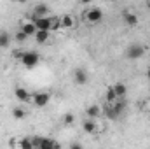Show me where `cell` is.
<instances>
[{
	"label": "cell",
	"instance_id": "obj_17",
	"mask_svg": "<svg viewBox=\"0 0 150 149\" xmlns=\"http://www.w3.org/2000/svg\"><path fill=\"white\" fill-rule=\"evenodd\" d=\"M112 107L115 109V112L120 116V114L124 112V109H126V100H124V98H117L115 102H112Z\"/></svg>",
	"mask_w": 150,
	"mask_h": 149
},
{
	"label": "cell",
	"instance_id": "obj_14",
	"mask_svg": "<svg viewBox=\"0 0 150 149\" xmlns=\"http://www.w3.org/2000/svg\"><path fill=\"white\" fill-rule=\"evenodd\" d=\"M33 37H35V40H37L38 44H45L49 40V37H51V32L49 30H37Z\"/></svg>",
	"mask_w": 150,
	"mask_h": 149
},
{
	"label": "cell",
	"instance_id": "obj_23",
	"mask_svg": "<svg viewBox=\"0 0 150 149\" xmlns=\"http://www.w3.org/2000/svg\"><path fill=\"white\" fill-rule=\"evenodd\" d=\"M14 39H16L18 42H25V40L28 39V35H26V34H25L23 30H18V32L14 34Z\"/></svg>",
	"mask_w": 150,
	"mask_h": 149
},
{
	"label": "cell",
	"instance_id": "obj_29",
	"mask_svg": "<svg viewBox=\"0 0 150 149\" xmlns=\"http://www.w3.org/2000/svg\"><path fill=\"white\" fill-rule=\"evenodd\" d=\"M149 112H150V111H149Z\"/></svg>",
	"mask_w": 150,
	"mask_h": 149
},
{
	"label": "cell",
	"instance_id": "obj_19",
	"mask_svg": "<svg viewBox=\"0 0 150 149\" xmlns=\"http://www.w3.org/2000/svg\"><path fill=\"white\" fill-rule=\"evenodd\" d=\"M12 117L14 119H25L26 117V111L23 107H14L12 109Z\"/></svg>",
	"mask_w": 150,
	"mask_h": 149
},
{
	"label": "cell",
	"instance_id": "obj_25",
	"mask_svg": "<svg viewBox=\"0 0 150 149\" xmlns=\"http://www.w3.org/2000/svg\"><path fill=\"white\" fill-rule=\"evenodd\" d=\"M91 2H93V0H80V4H84V5H89Z\"/></svg>",
	"mask_w": 150,
	"mask_h": 149
},
{
	"label": "cell",
	"instance_id": "obj_22",
	"mask_svg": "<svg viewBox=\"0 0 150 149\" xmlns=\"http://www.w3.org/2000/svg\"><path fill=\"white\" fill-rule=\"evenodd\" d=\"M63 123H65L67 126H72V125L75 123V116L72 114V112H67V114L63 116Z\"/></svg>",
	"mask_w": 150,
	"mask_h": 149
},
{
	"label": "cell",
	"instance_id": "obj_24",
	"mask_svg": "<svg viewBox=\"0 0 150 149\" xmlns=\"http://www.w3.org/2000/svg\"><path fill=\"white\" fill-rule=\"evenodd\" d=\"M23 53H25V51H21V49H16V51L12 53V56H14V58H18V60H21V56H23Z\"/></svg>",
	"mask_w": 150,
	"mask_h": 149
},
{
	"label": "cell",
	"instance_id": "obj_12",
	"mask_svg": "<svg viewBox=\"0 0 150 149\" xmlns=\"http://www.w3.org/2000/svg\"><path fill=\"white\" fill-rule=\"evenodd\" d=\"M122 19H124V23L127 25V27H136L138 25V16L136 14H133V12H124L122 14Z\"/></svg>",
	"mask_w": 150,
	"mask_h": 149
},
{
	"label": "cell",
	"instance_id": "obj_21",
	"mask_svg": "<svg viewBox=\"0 0 150 149\" xmlns=\"http://www.w3.org/2000/svg\"><path fill=\"white\" fill-rule=\"evenodd\" d=\"M105 98H107V102H108V104H112V102H115L119 97H117V93L113 91V88H108V90H107V95H105Z\"/></svg>",
	"mask_w": 150,
	"mask_h": 149
},
{
	"label": "cell",
	"instance_id": "obj_7",
	"mask_svg": "<svg viewBox=\"0 0 150 149\" xmlns=\"http://www.w3.org/2000/svg\"><path fill=\"white\" fill-rule=\"evenodd\" d=\"M14 95H16V98H18L19 102H32V93H30L26 88L18 86V88L14 90Z\"/></svg>",
	"mask_w": 150,
	"mask_h": 149
},
{
	"label": "cell",
	"instance_id": "obj_28",
	"mask_svg": "<svg viewBox=\"0 0 150 149\" xmlns=\"http://www.w3.org/2000/svg\"><path fill=\"white\" fill-rule=\"evenodd\" d=\"M147 5H149V9H150V0H149V4H147Z\"/></svg>",
	"mask_w": 150,
	"mask_h": 149
},
{
	"label": "cell",
	"instance_id": "obj_5",
	"mask_svg": "<svg viewBox=\"0 0 150 149\" xmlns=\"http://www.w3.org/2000/svg\"><path fill=\"white\" fill-rule=\"evenodd\" d=\"M82 130H84L86 133H89V135L98 133V132H100V128H98V121H96V119H93V117L84 119V121H82Z\"/></svg>",
	"mask_w": 150,
	"mask_h": 149
},
{
	"label": "cell",
	"instance_id": "obj_9",
	"mask_svg": "<svg viewBox=\"0 0 150 149\" xmlns=\"http://www.w3.org/2000/svg\"><path fill=\"white\" fill-rule=\"evenodd\" d=\"M86 114H87V117L98 119V117H101V116H103V109H101L98 104H93V105H89V107L86 109Z\"/></svg>",
	"mask_w": 150,
	"mask_h": 149
},
{
	"label": "cell",
	"instance_id": "obj_18",
	"mask_svg": "<svg viewBox=\"0 0 150 149\" xmlns=\"http://www.w3.org/2000/svg\"><path fill=\"white\" fill-rule=\"evenodd\" d=\"M9 44H11V35L7 32H0V49L9 47Z\"/></svg>",
	"mask_w": 150,
	"mask_h": 149
},
{
	"label": "cell",
	"instance_id": "obj_13",
	"mask_svg": "<svg viewBox=\"0 0 150 149\" xmlns=\"http://www.w3.org/2000/svg\"><path fill=\"white\" fill-rule=\"evenodd\" d=\"M21 30H23L28 37H33V35H35V32H37V27H35V23H33V21H25V23L21 25Z\"/></svg>",
	"mask_w": 150,
	"mask_h": 149
},
{
	"label": "cell",
	"instance_id": "obj_1",
	"mask_svg": "<svg viewBox=\"0 0 150 149\" xmlns=\"http://www.w3.org/2000/svg\"><path fill=\"white\" fill-rule=\"evenodd\" d=\"M19 62H21V65L26 67V69H35L38 65V62H40V54L35 53V51H25Z\"/></svg>",
	"mask_w": 150,
	"mask_h": 149
},
{
	"label": "cell",
	"instance_id": "obj_6",
	"mask_svg": "<svg viewBox=\"0 0 150 149\" xmlns=\"http://www.w3.org/2000/svg\"><path fill=\"white\" fill-rule=\"evenodd\" d=\"M32 21L35 23L37 30H49V32H51V23H52V16H42V18H32Z\"/></svg>",
	"mask_w": 150,
	"mask_h": 149
},
{
	"label": "cell",
	"instance_id": "obj_20",
	"mask_svg": "<svg viewBox=\"0 0 150 149\" xmlns=\"http://www.w3.org/2000/svg\"><path fill=\"white\" fill-rule=\"evenodd\" d=\"M14 146H18V148H25V149H32L33 148V142H32V139H21V140H18Z\"/></svg>",
	"mask_w": 150,
	"mask_h": 149
},
{
	"label": "cell",
	"instance_id": "obj_27",
	"mask_svg": "<svg viewBox=\"0 0 150 149\" xmlns=\"http://www.w3.org/2000/svg\"><path fill=\"white\" fill-rule=\"evenodd\" d=\"M147 79H150V69L147 70Z\"/></svg>",
	"mask_w": 150,
	"mask_h": 149
},
{
	"label": "cell",
	"instance_id": "obj_3",
	"mask_svg": "<svg viewBox=\"0 0 150 149\" xmlns=\"http://www.w3.org/2000/svg\"><path fill=\"white\" fill-rule=\"evenodd\" d=\"M84 18H86V21H87V23L96 25V23H100V21L103 19V11H101L100 7H91V9H87V11H86Z\"/></svg>",
	"mask_w": 150,
	"mask_h": 149
},
{
	"label": "cell",
	"instance_id": "obj_10",
	"mask_svg": "<svg viewBox=\"0 0 150 149\" xmlns=\"http://www.w3.org/2000/svg\"><path fill=\"white\" fill-rule=\"evenodd\" d=\"M59 25H61V28H74L75 27V18L72 14H63L61 18H59Z\"/></svg>",
	"mask_w": 150,
	"mask_h": 149
},
{
	"label": "cell",
	"instance_id": "obj_2",
	"mask_svg": "<svg viewBox=\"0 0 150 149\" xmlns=\"http://www.w3.org/2000/svg\"><path fill=\"white\" fill-rule=\"evenodd\" d=\"M49 102H51V93L49 91H37V93L32 95V104L35 107H38V109L45 107Z\"/></svg>",
	"mask_w": 150,
	"mask_h": 149
},
{
	"label": "cell",
	"instance_id": "obj_16",
	"mask_svg": "<svg viewBox=\"0 0 150 149\" xmlns=\"http://www.w3.org/2000/svg\"><path fill=\"white\" fill-rule=\"evenodd\" d=\"M112 88H113V91L117 93V97H119V98H124V97H126V93H127V86H126V84H122V82H115Z\"/></svg>",
	"mask_w": 150,
	"mask_h": 149
},
{
	"label": "cell",
	"instance_id": "obj_8",
	"mask_svg": "<svg viewBox=\"0 0 150 149\" xmlns=\"http://www.w3.org/2000/svg\"><path fill=\"white\" fill-rule=\"evenodd\" d=\"M87 79H89V75H87V72H86V69H75L74 70V81H75V84H86L87 82Z\"/></svg>",
	"mask_w": 150,
	"mask_h": 149
},
{
	"label": "cell",
	"instance_id": "obj_11",
	"mask_svg": "<svg viewBox=\"0 0 150 149\" xmlns=\"http://www.w3.org/2000/svg\"><path fill=\"white\" fill-rule=\"evenodd\" d=\"M42 16H49V7L45 4H37L33 7V14L32 18H42Z\"/></svg>",
	"mask_w": 150,
	"mask_h": 149
},
{
	"label": "cell",
	"instance_id": "obj_4",
	"mask_svg": "<svg viewBox=\"0 0 150 149\" xmlns=\"http://www.w3.org/2000/svg\"><path fill=\"white\" fill-rule=\"evenodd\" d=\"M143 54H145V46H142V44H131L126 51V56L129 60H138Z\"/></svg>",
	"mask_w": 150,
	"mask_h": 149
},
{
	"label": "cell",
	"instance_id": "obj_26",
	"mask_svg": "<svg viewBox=\"0 0 150 149\" xmlns=\"http://www.w3.org/2000/svg\"><path fill=\"white\" fill-rule=\"evenodd\" d=\"M16 2H18V4H26L28 0H16Z\"/></svg>",
	"mask_w": 150,
	"mask_h": 149
},
{
	"label": "cell",
	"instance_id": "obj_15",
	"mask_svg": "<svg viewBox=\"0 0 150 149\" xmlns=\"http://www.w3.org/2000/svg\"><path fill=\"white\" fill-rule=\"evenodd\" d=\"M52 148H58V142L56 140L47 139V137H40V146H38V149H52Z\"/></svg>",
	"mask_w": 150,
	"mask_h": 149
}]
</instances>
